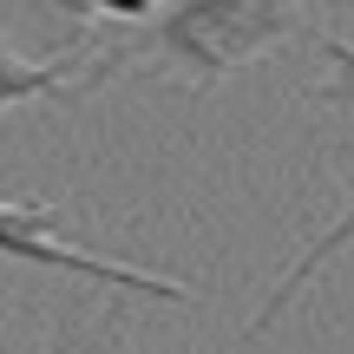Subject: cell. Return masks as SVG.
<instances>
[{
	"mask_svg": "<svg viewBox=\"0 0 354 354\" xmlns=\"http://www.w3.org/2000/svg\"><path fill=\"white\" fill-rule=\"evenodd\" d=\"M335 13H354V0H335Z\"/></svg>",
	"mask_w": 354,
	"mask_h": 354,
	"instance_id": "obj_8",
	"label": "cell"
},
{
	"mask_svg": "<svg viewBox=\"0 0 354 354\" xmlns=\"http://www.w3.org/2000/svg\"><path fill=\"white\" fill-rule=\"evenodd\" d=\"M13 13H20V26L46 53H79V59H92V53L105 46L99 20H92V0H13Z\"/></svg>",
	"mask_w": 354,
	"mask_h": 354,
	"instance_id": "obj_5",
	"label": "cell"
},
{
	"mask_svg": "<svg viewBox=\"0 0 354 354\" xmlns=\"http://www.w3.org/2000/svg\"><path fill=\"white\" fill-rule=\"evenodd\" d=\"M39 354H131L125 348V315L112 308V322H86V308H66Z\"/></svg>",
	"mask_w": 354,
	"mask_h": 354,
	"instance_id": "obj_6",
	"label": "cell"
},
{
	"mask_svg": "<svg viewBox=\"0 0 354 354\" xmlns=\"http://www.w3.org/2000/svg\"><path fill=\"white\" fill-rule=\"evenodd\" d=\"M59 223H66V210L53 197H0V256H7V263H26V269H46V276H66V282L112 289V295H145V302L197 308V289H190V282L138 269V263L92 256V250H79V243H66Z\"/></svg>",
	"mask_w": 354,
	"mask_h": 354,
	"instance_id": "obj_2",
	"label": "cell"
},
{
	"mask_svg": "<svg viewBox=\"0 0 354 354\" xmlns=\"http://www.w3.org/2000/svg\"><path fill=\"white\" fill-rule=\"evenodd\" d=\"M315 53H322V86H315V105H328V112L354 118V39L342 33H315Z\"/></svg>",
	"mask_w": 354,
	"mask_h": 354,
	"instance_id": "obj_7",
	"label": "cell"
},
{
	"mask_svg": "<svg viewBox=\"0 0 354 354\" xmlns=\"http://www.w3.org/2000/svg\"><path fill=\"white\" fill-rule=\"evenodd\" d=\"M73 73H86L79 53H46V59H26L0 39V112H20V105L39 99H66L73 92Z\"/></svg>",
	"mask_w": 354,
	"mask_h": 354,
	"instance_id": "obj_4",
	"label": "cell"
},
{
	"mask_svg": "<svg viewBox=\"0 0 354 354\" xmlns=\"http://www.w3.org/2000/svg\"><path fill=\"white\" fill-rule=\"evenodd\" d=\"M295 33H302V0H165L145 26L92 53L86 73L73 79V99L125 73H171L190 92H210L216 79L243 73Z\"/></svg>",
	"mask_w": 354,
	"mask_h": 354,
	"instance_id": "obj_1",
	"label": "cell"
},
{
	"mask_svg": "<svg viewBox=\"0 0 354 354\" xmlns=\"http://www.w3.org/2000/svg\"><path fill=\"white\" fill-rule=\"evenodd\" d=\"M342 184H348V203H342V216H335V223L322 230V236H308V250L295 256V263L282 269V282L263 295V302H256V315L243 322V342H269V328H276V322L289 315V308L302 302L308 289H315V276H322V269H328L342 250H354V151H342Z\"/></svg>",
	"mask_w": 354,
	"mask_h": 354,
	"instance_id": "obj_3",
	"label": "cell"
}]
</instances>
